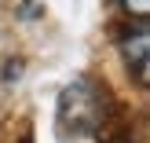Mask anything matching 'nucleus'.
I'll return each instance as SVG.
<instances>
[{
	"mask_svg": "<svg viewBox=\"0 0 150 143\" xmlns=\"http://www.w3.org/2000/svg\"><path fill=\"white\" fill-rule=\"evenodd\" d=\"M106 125V95L92 77H73L59 92V129L62 136H95Z\"/></svg>",
	"mask_w": 150,
	"mask_h": 143,
	"instance_id": "nucleus-1",
	"label": "nucleus"
},
{
	"mask_svg": "<svg viewBox=\"0 0 150 143\" xmlns=\"http://www.w3.org/2000/svg\"><path fill=\"white\" fill-rule=\"evenodd\" d=\"M121 55H125V63H128V70L136 73V81L146 88V81H150V29L146 26H132V29H125L121 33Z\"/></svg>",
	"mask_w": 150,
	"mask_h": 143,
	"instance_id": "nucleus-2",
	"label": "nucleus"
},
{
	"mask_svg": "<svg viewBox=\"0 0 150 143\" xmlns=\"http://www.w3.org/2000/svg\"><path fill=\"white\" fill-rule=\"evenodd\" d=\"M121 7L128 15H136V18H146L150 15V0H121Z\"/></svg>",
	"mask_w": 150,
	"mask_h": 143,
	"instance_id": "nucleus-3",
	"label": "nucleus"
},
{
	"mask_svg": "<svg viewBox=\"0 0 150 143\" xmlns=\"http://www.w3.org/2000/svg\"><path fill=\"white\" fill-rule=\"evenodd\" d=\"M26 143H29V139H26Z\"/></svg>",
	"mask_w": 150,
	"mask_h": 143,
	"instance_id": "nucleus-4",
	"label": "nucleus"
}]
</instances>
